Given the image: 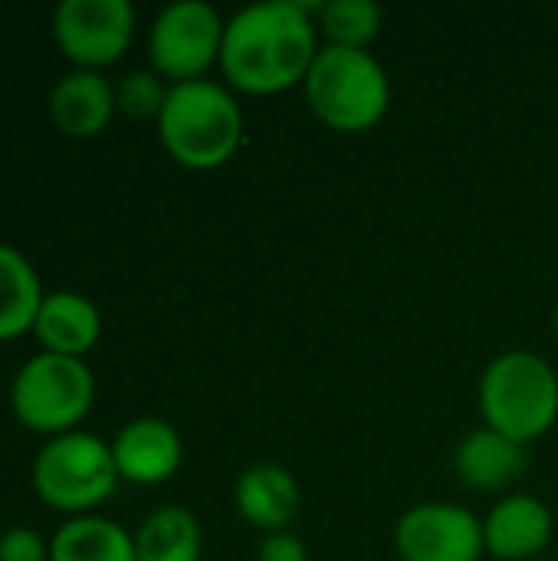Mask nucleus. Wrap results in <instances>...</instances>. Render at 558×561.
Returning <instances> with one entry per match:
<instances>
[{
	"instance_id": "18",
	"label": "nucleus",
	"mask_w": 558,
	"mask_h": 561,
	"mask_svg": "<svg viewBox=\"0 0 558 561\" xmlns=\"http://www.w3.org/2000/svg\"><path fill=\"white\" fill-rule=\"evenodd\" d=\"M204 533L194 513L184 506H158L135 533L138 561H201Z\"/></svg>"
},
{
	"instance_id": "16",
	"label": "nucleus",
	"mask_w": 558,
	"mask_h": 561,
	"mask_svg": "<svg viewBox=\"0 0 558 561\" xmlns=\"http://www.w3.org/2000/svg\"><path fill=\"white\" fill-rule=\"evenodd\" d=\"M49 561H138L135 536L105 516L66 519L49 539Z\"/></svg>"
},
{
	"instance_id": "17",
	"label": "nucleus",
	"mask_w": 558,
	"mask_h": 561,
	"mask_svg": "<svg viewBox=\"0 0 558 561\" xmlns=\"http://www.w3.org/2000/svg\"><path fill=\"white\" fill-rule=\"evenodd\" d=\"M43 296L46 293L33 263L20 250L0 243V342L33 332Z\"/></svg>"
},
{
	"instance_id": "1",
	"label": "nucleus",
	"mask_w": 558,
	"mask_h": 561,
	"mask_svg": "<svg viewBox=\"0 0 558 561\" xmlns=\"http://www.w3.org/2000/svg\"><path fill=\"white\" fill-rule=\"evenodd\" d=\"M312 3L260 0L237 10L224 30L220 72L230 92L280 95L306 82L322 43Z\"/></svg>"
},
{
	"instance_id": "5",
	"label": "nucleus",
	"mask_w": 558,
	"mask_h": 561,
	"mask_svg": "<svg viewBox=\"0 0 558 561\" xmlns=\"http://www.w3.org/2000/svg\"><path fill=\"white\" fill-rule=\"evenodd\" d=\"M30 480L39 503L69 519L92 516L122 483L112 444L86 431L49 437L33 457Z\"/></svg>"
},
{
	"instance_id": "10",
	"label": "nucleus",
	"mask_w": 558,
	"mask_h": 561,
	"mask_svg": "<svg viewBox=\"0 0 558 561\" xmlns=\"http://www.w3.org/2000/svg\"><path fill=\"white\" fill-rule=\"evenodd\" d=\"M553 539H556V516L533 493H510L483 516V546L490 559H543Z\"/></svg>"
},
{
	"instance_id": "23",
	"label": "nucleus",
	"mask_w": 558,
	"mask_h": 561,
	"mask_svg": "<svg viewBox=\"0 0 558 561\" xmlns=\"http://www.w3.org/2000/svg\"><path fill=\"white\" fill-rule=\"evenodd\" d=\"M553 332H556V339H558V306H556V312H553Z\"/></svg>"
},
{
	"instance_id": "12",
	"label": "nucleus",
	"mask_w": 558,
	"mask_h": 561,
	"mask_svg": "<svg viewBox=\"0 0 558 561\" xmlns=\"http://www.w3.org/2000/svg\"><path fill=\"white\" fill-rule=\"evenodd\" d=\"M299 503H303V493H299L293 470L273 460L247 467L234 486V506L240 519L260 529L263 536L289 529L293 519L299 516Z\"/></svg>"
},
{
	"instance_id": "8",
	"label": "nucleus",
	"mask_w": 558,
	"mask_h": 561,
	"mask_svg": "<svg viewBox=\"0 0 558 561\" xmlns=\"http://www.w3.org/2000/svg\"><path fill=\"white\" fill-rule=\"evenodd\" d=\"M135 23L128 0H62L53 10V39L76 69L102 72L128 53Z\"/></svg>"
},
{
	"instance_id": "4",
	"label": "nucleus",
	"mask_w": 558,
	"mask_h": 561,
	"mask_svg": "<svg viewBox=\"0 0 558 561\" xmlns=\"http://www.w3.org/2000/svg\"><path fill=\"white\" fill-rule=\"evenodd\" d=\"M303 92L309 112L339 135L372 131L391 105V79L372 49H342L322 43Z\"/></svg>"
},
{
	"instance_id": "13",
	"label": "nucleus",
	"mask_w": 558,
	"mask_h": 561,
	"mask_svg": "<svg viewBox=\"0 0 558 561\" xmlns=\"http://www.w3.org/2000/svg\"><path fill=\"white\" fill-rule=\"evenodd\" d=\"M529 470V447L477 427L454 447V473L474 493H503Z\"/></svg>"
},
{
	"instance_id": "22",
	"label": "nucleus",
	"mask_w": 558,
	"mask_h": 561,
	"mask_svg": "<svg viewBox=\"0 0 558 561\" xmlns=\"http://www.w3.org/2000/svg\"><path fill=\"white\" fill-rule=\"evenodd\" d=\"M257 561H309V549L296 533L283 529L263 536V542L257 546Z\"/></svg>"
},
{
	"instance_id": "21",
	"label": "nucleus",
	"mask_w": 558,
	"mask_h": 561,
	"mask_svg": "<svg viewBox=\"0 0 558 561\" xmlns=\"http://www.w3.org/2000/svg\"><path fill=\"white\" fill-rule=\"evenodd\" d=\"M0 561H49V539L30 526H13L0 536Z\"/></svg>"
},
{
	"instance_id": "3",
	"label": "nucleus",
	"mask_w": 558,
	"mask_h": 561,
	"mask_svg": "<svg viewBox=\"0 0 558 561\" xmlns=\"http://www.w3.org/2000/svg\"><path fill=\"white\" fill-rule=\"evenodd\" d=\"M477 404L483 427L529 447L558 424V371L536 352L510 348L483 368Z\"/></svg>"
},
{
	"instance_id": "15",
	"label": "nucleus",
	"mask_w": 558,
	"mask_h": 561,
	"mask_svg": "<svg viewBox=\"0 0 558 561\" xmlns=\"http://www.w3.org/2000/svg\"><path fill=\"white\" fill-rule=\"evenodd\" d=\"M33 335L39 339V352L86 358L102 339V312L99 306L72 289H56L43 296V306L33 322Z\"/></svg>"
},
{
	"instance_id": "14",
	"label": "nucleus",
	"mask_w": 558,
	"mask_h": 561,
	"mask_svg": "<svg viewBox=\"0 0 558 561\" xmlns=\"http://www.w3.org/2000/svg\"><path fill=\"white\" fill-rule=\"evenodd\" d=\"M115 112V85L92 69L66 72L49 92V118L69 138L102 135Z\"/></svg>"
},
{
	"instance_id": "19",
	"label": "nucleus",
	"mask_w": 558,
	"mask_h": 561,
	"mask_svg": "<svg viewBox=\"0 0 558 561\" xmlns=\"http://www.w3.org/2000/svg\"><path fill=\"white\" fill-rule=\"evenodd\" d=\"M382 7L372 0H329L316 10V26L326 46L372 49L382 33Z\"/></svg>"
},
{
	"instance_id": "20",
	"label": "nucleus",
	"mask_w": 558,
	"mask_h": 561,
	"mask_svg": "<svg viewBox=\"0 0 558 561\" xmlns=\"http://www.w3.org/2000/svg\"><path fill=\"white\" fill-rule=\"evenodd\" d=\"M171 85L148 66V69H128L118 82H115V105L122 115L135 118V122H148L161 115L164 102H168Z\"/></svg>"
},
{
	"instance_id": "7",
	"label": "nucleus",
	"mask_w": 558,
	"mask_h": 561,
	"mask_svg": "<svg viewBox=\"0 0 558 561\" xmlns=\"http://www.w3.org/2000/svg\"><path fill=\"white\" fill-rule=\"evenodd\" d=\"M227 20L204 0L168 3L148 30V62L168 82H197L220 66Z\"/></svg>"
},
{
	"instance_id": "24",
	"label": "nucleus",
	"mask_w": 558,
	"mask_h": 561,
	"mask_svg": "<svg viewBox=\"0 0 558 561\" xmlns=\"http://www.w3.org/2000/svg\"><path fill=\"white\" fill-rule=\"evenodd\" d=\"M533 561H546V559H533Z\"/></svg>"
},
{
	"instance_id": "11",
	"label": "nucleus",
	"mask_w": 558,
	"mask_h": 561,
	"mask_svg": "<svg viewBox=\"0 0 558 561\" xmlns=\"http://www.w3.org/2000/svg\"><path fill=\"white\" fill-rule=\"evenodd\" d=\"M112 457H115V470L122 483L161 486L174 480V473L181 470L184 444H181V434L168 421L135 417L115 434Z\"/></svg>"
},
{
	"instance_id": "2",
	"label": "nucleus",
	"mask_w": 558,
	"mask_h": 561,
	"mask_svg": "<svg viewBox=\"0 0 558 561\" xmlns=\"http://www.w3.org/2000/svg\"><path fill=\"white\" fill-rule=\"evenodd\" d=\"M155 125L168 158L187 171L224 168L243 145V108L214 79L171 85Z\"/></svg>"
},
{
	"instance_id": "6",
	"label": "nucleus",
	"mask_w": 558,
	"mask_h": 561,
	"mask_svg": "<svg viewBox=\"0 0 558 561\" xmlns=\"http://www.w3.org/2000/svg\"><path fill=\"white\" fill-rule=\"evenodd\" d=\"M95 404V375L86 358L36 352L23 362L10 385L13 417L46 437L72 434Z\"/></svg>"
},
{
	"instance_id": "9",
	"label": "nucleus",
	"mask_w": 558,
	"mask_h": 561,
	"mask_svg": "<svg viewBox=\"0 0 558 561\" xmlns=\"http://www.w3.org/2000/svg\"><path fill=\"white\" fill-rule=\"evenodd\" d=\"M395 552L401 561H480L483 519L457 503L411 506L395 526Z\"/></svg>"
}]
</instances>
